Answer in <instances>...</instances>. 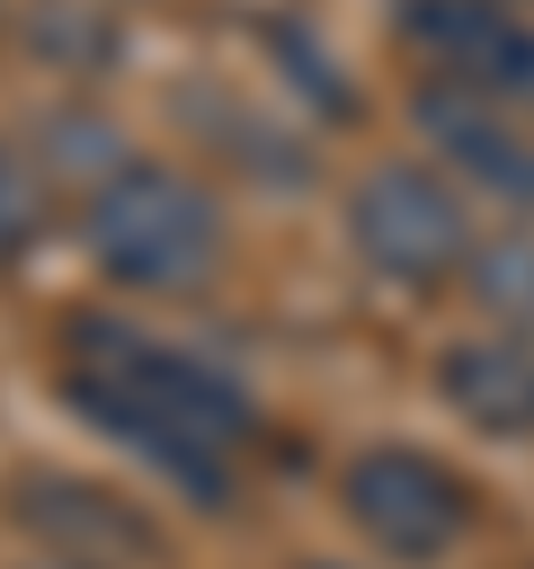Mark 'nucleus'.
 <instances>
[{
  "label": "nucleus",
  "mask_w": 534,
  "mask_h": 569,
  "mask_svg": "<svg viewBox=\"0 0 534 569\" xmlns=\"http://www.w3.org/2000/svg\"><path fill=\"white\" fill-rule=\"evenodd\" d=\"M53 391H62L71 418H89L116 453H134L187 507H231L249 462L267 453V418L222 365L116 320V311H71L62 320Z\"/></svg>",
  "instance_id": "obj_1"
},
{
  "label": "nucleus",
  "mask_w": 534,
  "mask_h": 569,
  "mask_svg": "<svg viewBox=\"0 0 534 569\" xmlns=\"http://www.w3.org/2000/svg\"><path fill=\"white\" fill-rule=\"evenodd\" d=\"M80 240H89L98 276L125 284V293H187L222 258V213H214V196L187 169L125 151L80 196Z\"/></svg>",
  "instance_id": "obj_2"
},
{
  "label": "nucleus",
  "mask_w": 534,
  "mask_h": 569,
  "mask_svg": "<svg viewBox=\"0 0 534 569\" xmlns=\"http://www.w3.org/2000/svg\"><path fill=\"white\" fill-rule=\"evenodd\" d=\"M338 516L400 569H445L472 525H481V498L472 480L427 453V445H356L347 471H338Z\"/></svg>",
  "instance_id": "obj_3"
},
{
  "label": "nucleus",
  "mask_w": 534,
  "mask_h": 569,
  "mask_svg": "<svg viewBox=\"0 0 534 569\" xmlns=\"http://www.w3.org/2000/svg\"><path fill=\"white\" fill-rule=\"evenodd\" d=\"M347 240H356V258H365L374 276H392V284H409V293L454 284V276L472 267V249H481L463 196H454L436 169H418V160H383V169L356 178V196H347Z\"/></svg>",
  "instance_id": "obj_4"
},
{
  "label": "nucleus",
  "mask_w": 534,
  "mask_h": 569,
  "mask_svg": "<svg viewBox=\"0 0 534 569\" xmlns=\"http://www.w3.org/2000/svg\"><path fill=\"white\" fill-rule=\"evenodd\" d=\"M392 27L445 89L534 116V18L516 0H392Z\"/></svg>",
  "instance_id": "obj_5"
},
{
  "label": "nucleus",
  "mask_w": 534,
  "mask_h": 569,
  "mask_svg": "<svg viewBox=\"0 0 534 569\" xmlns=\"http://www.w3.org/2000/svg\"><path fill=\"white\" fill-rule=\"evenodd\" d=\"M409 116H418V133H427L472 187L498 196V213H534V142H525L490 98H463V89L427 80V89L409 98Z\"/></svg>",
  "instance_id": "obj_6"
},
{
  "label": "nucleus",
  "mask_w": 534,
  "mask_h": 569,
  "mask_svg": "<svg viewBox=\"0 0 534 569\" xmlns=\"http://www.w3.org/2000/svg\"><path fill=\"white\" fill-rule=\"evenodd\" d=\"M436 391L463 427L481 436H534V338H454L436 356Z\"/></svg>",
  "instance_id": "obj_7"
},
{
  "label": "nucleus",
  "mask_w": 534,
  "mask_h": 569,
  "mask_svg": "<svg viewBox=\"0 0 534 569\" xmlns=\"http://www.w3.org/2000/svg\"><path fill=\"white\" fill-rule=\"evenodd\" d=\"M18 516L53 542V560H89V569H116V560H142L151 551V525L125 516L107 489L89 480H53V471H27L18 489Z\"/></svg>",
  "instance_id": "obj_8"
},
{
  "label": "nucleus",
  "mask_w": 534,
  "mask_h": 569,
  "mask_svg": "<svg viewBox=\"0 0 534 569\" xmlns=\"http://www.w3.org/2000/svg\"><path fill=\"white\" fill-rule=\"evenodd\" d=\"M463 293H472L507 338H534V240H516V231L481 240L472 267H463Z\"/></svg>",
  "instance_id": "obj_9"
},
{
  "label": "nucleus",
  "mask_w": 534,
  "mask_h": 569,
  "mask_svg": "<svg viewBox=\"0 0 534 569\" xmlns=\"http://www.w3.org/2000/svg\"><path fill=\"white\" fill-rule=\"evenodd\" d=\"M36 222H44V204H36V178H27V169H18V151L0 142V267H18V258H27Z\"/></svg>",
  "instance_id": "obj_10"
},
{
  "label": "nucleus",
  "mask_w": 534,
  "mask_h": 569,
  "mask_svg": "<svg viewBox=\"0 0 534 569\" xmlns=\"http://www.w3.org/2000/svg\"><path fill=\"white\" fill-rule=\"evenodd\" d=\"M36 569H89V560H36Z\"/></svg>",
  "instance_id": "obj_11"
},
{
  "label": "nucleus",
  "mask_w": 534,
  "mask_h": 569,
  "mask_svg": "<svg viewBox=\"0 0 534 569\" xmlns=\"http://www.w3.org/2000/svg\"><path fill=\"white\" fill-rule=\"evenodd\" d=\"M303 569H347V560H303Z\"/></svg>",
  "instance_id": "obj_12"
}]
</instances>
